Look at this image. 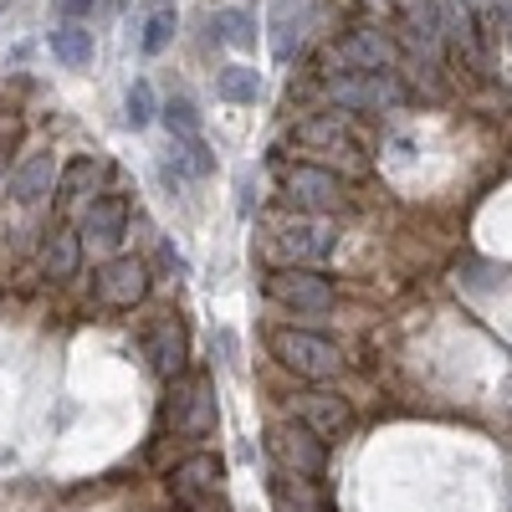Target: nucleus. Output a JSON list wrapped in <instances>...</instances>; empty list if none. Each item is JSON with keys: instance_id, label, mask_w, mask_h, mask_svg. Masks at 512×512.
<instances>
[{"instance_id": "obj_1", "label": "nucleus", "mask_w": 512, "mask_h": 512, "mask_svg": "<svg viewBox=\"0 0 512 512\" xmlns=\"http://www.w3.org/2000/svg\"><path fill=\"white\" fill-rule=\"evenodd\" d=\"M267 349H272V359H277L282 369H292L297 379L323 384V379L344 374V349H338L333 338H323V333H308V328H272V333H267Z\"/></svg>"}, {"instance_id": "obj_2", "label": "nucleus", "mask_w": 512, "mask_h": 512, "mask_svg": "<svg viewBox=\"0 0 512 512\" xmlns=\"http://www.w3.org/2000/svg\"><path fill=\"white\" fill-rule=\"evenodd\" d=\"M338 246V231L328 216H308V210H297V216L277 221L272 226V256L277 267H323Z\"/></svg>"}, {"instance_id": "obj_3", "label": "nucleus", "mask_w": 512, "mask_h": 512, "mask_svg": "<svg viewBox=\"0 0 512 512\" xmlns=\"http://www.w3.org/2000/svg\"><path fill=\"white\" fill-rule=\"evenodd\" d=\"M282 200L308 216H338V210H349V185L338 180V169L303 159L282 169Z\"/></svg>"}, {"instance_id": "obj_4", "label": "nucleus", "mask_w": 512, "mask_h": 512, "mask_svg": "<svg viewBox=\"0 0 512 512\" xmlns=\"http://www.w3.org/2000/svg\"><path fill=\"white\" fill-rule=\"evenodd\" d=\"M216 379L210 374H180L175 379V390H169V425L185 436V441H205L210 431H216Z\"/></svg>"}, {"instance_id": "obj_5", "label": "nucleus", "mask_w": 512, "mask_h": 512, "mask_svg": "<svg viewBox=\"0 0 512 512\" xmlns=\"http://www.w3.org/2000/svg\"><path fill=\"white\" fill-rule=\"evenodd\" d=\"M267 451L277 461V472H292V477H323L328 472V441L313 436L303 420H277L267 425Z\"/></svg>"}, {"instance_id": "obj_6", "label": "nucleus", "mask_w": 512, "mask_h": 512, "mask_svg": "<svg viewBox=\"0 0 512 512\" xmlns=\"http://www.w3.org/2000/svg\"><path fill=\"white\" fill-rule=\"evenodd\" d=\"M267 297L287 313H328L338 303V287L318 267H272L267 272Z\"/></svg>"}, {"instance_id": "obj_7", "label": "nucleus", "mask_w": 512, "mask_h": 512, "mask_svg": "<svg viewBox=\"0 0 512 512\" xmlns=\"http://www.w3.org/2000/svg\"><path fill=\"white\" fill-rule=\"evenodd\" d=\"M292 139L303 144L308 154H318L313 164H344V169H359L364 164V149H359V139L349 134V123L338 118V113H328V118H308V123H297L292 128Z\"/></svg>"}, {"instance_id": "obj_8", "label": "nucleus", "mask_w": 512, "mask_h": 512, "mask_svg": "<svg viewBox=\"0 0 512 512\" xmlns=\"http://www.w3.org/2000/svg\"><path fill=\"white\" fill-rule=\"evenodd\" d=\"M93 292H98L103 308H118V313L139 308L149 297V262L144 256H108L93 272Z\"/></svg>"}, {"instance_id": "obj_9", "label": "nucleus", "mask_w": 512, "mask_h": 512, "mask_svg": "<svg viewBox=\"0 0 512 512\" xmlns=\"http://www.w3.org/2000/svg\"><path fill=\"white\" fill-rule=\"evenodd\" d=\"M292 420H303L313 436L323 441H338L354 431V405L338 395V390H323V384H313V390L292 395Z\"/></svg>"}, {"instance_id": "obj_10", "label": "nucleus", "mask_w": 512, "mask_h": 512, "mask_svg": "<svg viewBox=\"0 0 512 512\" xmlns=\"http://www.w3.org/2000/svg\"><path fill=\"white\" fill-rule=\"evenodd\" d=\"M328 98L338 108H354V113H379V108H395L405 93L390 72H344L328 82Z\"/></svg>"}, {"instance_id": "obj_11", "label": "nucleus", "mask_w": 512, "mask_h": 512, "mask_svg": "<svg viewBox=\"0 0 512 512\" xmlns=\"http://www.w3.org/2000/svg\"><path fill=\"white\" fill-rule=\"evenodd\" d=\"M221 482H226L221 456L195 451V456H185V461L175 466V472H169V497H175L180 507H205L210 497L221 492Z\"/></svg>"}, {"instance_id": "obj_12", "label": "nucleus", "mask_w": 512, "mask_h": 512, "mask_svg": "<svg viewBox=\"0 0 512 512\" xmlns=\"http://www.w3.org/2000/svg\"><path fill=\"white\" fill-rule=\"evenodd\" d=\"M144 354L154 364L159 379H180L185 374V359H190V338H185V323L175 313H159L149 328H144Z\"/></svg>"}, {"instance_id": "obj_13", "label": "nucleus", "mask_w": 512, "mask_h": 512, "mask_svg": "<svg viewBox=\"0 0 512 512\" xmlns=\"http://www.w3.org/2000/svg\"><path fill=\"white\" fill-rule=\"evenodd\" d=\"M57 175H62V164L52 159V149H41V154H26L16 169H11V180H6V195L21 205V210H36V205H47L57 195Z\"/></svg>"}, {"instance_id": "obj_14", "label": "nucleus", "mask_w": 512, "mask_h": 512, "mask_svg": "<svg viewBox=\"0 0 512 512\" xmlns=\"http://www.w3.org/2000/svg\"><path fill=\"white\" fill-rule=\"evenodd\" d=\"M333 62L349 67V72H390L395 41L384 36V31H374V26H359V31H349V36L333 47Z\"/></svg>"}, {"instance_id": "obj_15", "label": "nucleus", "mask_w": 512, "mask_h": 512, "mask_svg": "<svg viewBox=\"0 0 512 512\" xmlns=\"http://www.w3.org/2000/svg\"><path fill=\"white\" fill-rule=\"evenodd\" d=\"M123 231H128V200L113 195V190H98V195L88 200V210H82L77 236L88 241V246H118Z\"/></svg>"}, {"instance_id": "obj_16", "label": "nucleus", "mask_w": 512, "mask_h": 512, "mask_svg": "<svg viewBox=\"0 0 512 512\" xmlns=\"http://www.w3.org/2000/svg\"><path fill=\"white\" fill-rule=\"evenodd\" d=\"M77 262H82V236H77V231L52 226L47 236H41V246H36V272L47 277V282L77 277Z\"/></svg>"}, {"instance_id": "obj_17", "label": "nucleus", "mask_w": 512, "mask_h": 512, "mask_svg": "<svg viewBox=\"0 0 512 512\" xmlns=\"http://www.w3.org/2000/svg\"><path fill=\"white\" fill-rule=\"evenodd\" d=\"M108 175L113 169H108L103 154H72L62 164V175H57V200H88L108 185Z\"/></svg>"}, {"instance_id": "obj_18", "label": "nucleus", "mask_w": 512, "mask_h": 512, "mask_svg": "<svg viewBox=\"0 0 512 512\" xmlns=\"http://www.w3.org/2000/svg\"><path fill=\"white\" fill-rule=\"evenodd\" d=\"M395 16L415 36V47L431 52L436 41H441V0H395Z\"/></svg>"}, {"instance_id": "obj_19", "label": "nucleus", "mask_w": 512, "mask_h": 512, "mask_svg": "<svg viewBox=\"0 0 512 512\" xmlns=\"http://www.w3.org/2000/svg\"><path fill=\"white\" fill-rule=\"evenodd\" d=\"M297 47H303V6L297 0H277L272 6V57L292 62Z\"/></svg>"}, {"instance_id": "obj_20", "label": "nucleus", "mask_w": 512, "mask_h": 512, "mask_svg": "<svg viewBox=\"0 0 512 512\" xmlns=\"http://www.w3.org/2000/svg\"><path fill=\"white\" fill-rule=\"evenodd\" d=\"M52 57H57L62 67H72V72L93 67V31L82 26V21H62V26L52 31Z\"/></svg>"}, {"instance_id": "obj_21", "label": "nucleus", "mask_w": 512, "mask_h": 512, "mask_svg": "<svg viewBox=\"0 0 512 512\" xmlns=\"http://www.w3.org/2000/svg\"><path fill=\"white\" fill-rule=\"evenodd\" d=\"M272 497H277V512H328L323 492L313 487V477H292V472H277L272 482Z\"/></svg>"}, {"instance_id": "obj_22", "label": "nucleus", "mask_w": 512, "mask_h": 512, "mask_svg": "<svg viewBox=\"0 0 512 512\" xmlns=\"http://www.w3.org/2000/svg\"><path fill=\"white\" fill-rule=\"evenodd\" d=\"M210 31H216V41H226V47H236V52H251L256 47V16L241 11V6L216 11V16H210Z\"/></svg>"}, {"instance_id": "obj_23", "label": "nucleus", "mask_w": 512, "mask_h": 512, "mask_svg": "<svg viewBox=\"0 0 512 512\" xmlns=\"http://www.w3.org/2000/svg\"><path fill=\"white\" fill-rule=\"evenodd\" d=\"M216 93L226 103H256L262 98V77H256L251 67H241V62H231V67L216 72Z\"/></svg>"}, {"instance_id": "obj_24", "label": "nucleus", "mask_w": 512, "mask_h": 512, "mask_svg": "<svg viewBox=\"0 0 512 512\" xmlns=\"http://www.w3.org/2000/svg\"><path fill=\"white\" fill-rule=\"evenodd\" d=\"M175 31H180V16H175V6H159L149 21H144V36H139V47L149 52V57H159L169 41H175Z\"/></svg>"}, {"instance_id": "obj_25", "label": "nucleus", "mask_w": 512, "mask_h": 512, "mask_svg": "<svg viewBox=\"0 0 512 512\" xmlns=\"http://www.w3.org/2000/svg\"><path fill=\"white\" fill-rule=\"evenodd\" d=\"M159 113H164V128H169L175 139H200V113H195L185 98H169Z\"/></svg>"}, {"instance_id": "obj_26", "label": "nucleus", "mask_w": 512, "mask_h": 512, "mask_svg": "<svg viewBox=\"0 0 512 512\" xmlns=\"http://www.w3.org/2000/svg\"><path fill=\"white\" fill-rule=\"evenodd\" d=\"M175 164H180V169H190L195 180H205L210 169H216V159H210V149H205L200 139H175Z\"/></svg>"}, {"instance_id": "obj_27", "label": "nucleus", "mask_w": 512, "mask_h": 512, "mask_svg": "<svg viewBox=\"0 0 512 512\" xmlns=\"http://www.w3.org/2000/svg\"><path fill=\"white\" fill-rule=\"evenodd\" d=\"M154 113H159V108H154V88L139 77L134 88H128V128H149Z\"/></svg>"}, {"instance_id": "obj_28", "label": "nucleus", "mask_w": 512, "mask_h": 512, "mask_svg": "<svg viewBox=\"0 0 512 512\" xmlns=\"http://www.w3.org/2000/svg\"><path fill=\"white\" fill-rule=\"evenodd\" d=\"M26 139V123H21V113L16 108H0V159L6 154H16V144Z\"/></svg>"}, {"instance_id": "obj_29", "label": "nucleus", "mask_w": 512, "mask_h": 512, "mask_svg": "<svg viewBox=\"0 0 512 512\" xmlns=\"http://www.w3.org/2000/svg\"><path fill=\"white\" fill-rule=\"evenodd\" d=\"M93 6H98V0H57V16L62 21H88Z\"/></svg>"}, {"instance_id": "obj_30", "label": "nucleus", "mask_w": 512, "mask_h": 512, "mask_svg": "<svg viewBox=\"0 0 512 512\" xmlns=\"http://www.w3.org/2000/svg\"><path fill=\"white\" fill-rule=\"evenodd\" d=\"M497 11H502V16L512 21V0H497Z\"/></svg>"}, {"instance_id": "obj_31", "label": "nucleus", "mask_w": 512, "mask_h": 512, "mask_svg": "<svg viewBox=\"0 0 512 512\" xmlns=\"http://www.w3.org/2000/svg\"><path fill=\"white\" fill-rule=\"evenodd\" d=\"M159 6H169V0H154V11H159Z\"/></svg>"}]
</instances>
